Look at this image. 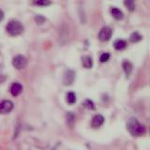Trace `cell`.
Segmentation results:
<instances>
[{
    "label": "cell",
    "instance_id": "obj_1",
    "mask_svg": "<svg viewBox=\"0 0 150 150\" xmlns=\"http://www.w3.org/2000/svg\"><path fill=\"white\" fill-rule=\"evenodd\" d=\"M128 129L133 136H142L145 133V127L136 118H130L128 122Z\"/></svg>",
    "mask_w": 150,
    "mask_h": 150
},
{
    "label": "cell",
    "instance_id": "obj_2",
    "mask_svg": "<svg viewBox=\"0 0 150 150\" xmlns=\"http://www.w3.org/2000/svg\"><path fill=\"white\" fill-rule=\"evenodd\" d=\"M6 30L9 35L18 36L23 31V26L22 23L17 20H11L8 23Z\"/></svg>",
    "mask_w": 150,
    "mask_h": 150
},
{
    "label": "cell",
    "instance_id": "obj_3",
    "mask_svg": "<svg viewBox=\"0 0 150 150\" xmlns=\"http://www.w3.org/2000/svg\"><path fill=\"white\" fill-rule=\"evenodd\" d=\"M26 64H27V60L23 55H17L12 60V65L17 69H22L23 68H25Z\"/></svg>",
    "mask_w": 150,
    "mask_h": 150
},
{
    "label": "cell",
    "instance_id": "obj_4",
    "mask_svg": "<svg viewBox=\"0 0 150 150\" xmlns=\"http://www.w3.org/2000/svg\"><path fill=\"white\" fill-rule=\"evenodd\" d=\"M112 34V30L109 26H104L101 28V30L98 33V39L101 41H107L111 39Z\"/></svg>",
    "mask_w": 150,
    "mask_h": 150
},
{
    "label": "cell",
    "instance_id": "obj_5",
    "mask_svg": "<svg viewBox=\"0 0 150 150\" xmlns=\"http://www.w3.org/2000/svg\"><path fill=\"white\" fill-rule=\"evenodd\" d=\"M13 107H14V104L12 101L3 100L2 102H0V114H2V115L8 114L9 112H11Z\"/></svg>",
    "mask_w": 150,
    "mask_h": 150
},
{
    "label": "cell",
    "instance_id": "obj_6",
    "mask_svg": "<svg viewBox=\"0 0 150 150\" xmlns=\"http://www.w3.org/2000/svg\"><path fill=\"white\" fill-rule=\"evenodd\" d=\"M75 79V72L71 69H67L63 76V83L65 86H69L71 84Z\"/></svg>",
    "mask_w": 150,
    "mask_h": 150
},
{
    "label": "cell",
    "instance_id": "obj_7",
    "mask_svg": "<svg viewBox=\"0 0 150 150\" xmlns=\"http://www.w3.org/2000/svg\"><path fill=\"white\" fill-rule=\"evenodd\" d=\"M103 123H104V117L101 115H96L92 119L91 126L94 129H98V128H100V127H101Z\"/></svg>",
    "mask_w": 150,
    "mask_h": 150
},
{
    "label": "cell",
    "instance_id": "obj_8",
    "mask_svg": "<svg viewBox=\"0 0 150 150\" xmlns=\"http://www.w3.org/2000/svg\"><path fill=\"white\" fill-rule=\"evenodd\" d=\"M23 91V86L19 83H14L11 86V93L12 96H18Z\"/></svg>",
    "mask_w": 150,
    "mask_h": 150
},
{
    "label": "cell",
    "instance_id": "obj_9",
    "mask_svg": "<svg viewBox=\"0 0 150 150\" xmlns=\"http://www.w3.org/2000/svg\"><path fill=\"white\" fill-rule=\"evenodd\" d=\"M82 64L86 69H91L93 66V60L90 56H83L82 57Z\"/></svg>",
    "mask_w": 150,
    "mask_h": 150
},
{
    "label": "cell",
    "instance_id": "obj_10",
    "mask_svg": "<svg viewBox=\"0 0 150 150\" xmlns=\"http://www.w3.org/2000/svg\"><path fill=\"white\" fill-rule=\"evenodd\" d=\"M111 13L114 18H115L116 20H121L123 19V12H122L119 8H111Z\"/></svg>",
    "mask_w": 150,
    "mask_h": 150
},
{
    "label": "cell",
    "instance_id": "obj_11",
    "mask_svg": "<svg viewBox=\"0 0 150 150\" xmlns=\"http://www.w3.org/2000/svg\"><path fill=\"white\" fill-rule=\"evenodd\" d=\"M123 69H124V71L127 75V77H129L131 71H132V64H131L129 61H124L123 62Z\"/></svg>",
    "mask_w": 150,
    "mask_h": 150
},
{
    "label": "cell",
    "instance_id": "obj_12",
    "mask_svg": "<svg viewBox=\"0 0 150 150\" xmlns=\"http://www.w3.org/2000/svg\"><path fill=\"white\" fill-rule=\"evenodd\" d=\"M127 46V42L123 40H116L114 43V47L116 50H123L126 48Z\"/></svg>",
    "mask_w": 150,
    "mask_h": 150
},
{
    "label": "cell",
    "instance_id": "obj_13",
    "mask_svg": "<svg viewBox=\"0 0 150 150\" xmlns=\"http://www.w3.org/2000/svg\"><path fill=\"white\" fill-rule=\"evenodd\" d=\"M141 40H142V36H141L138 32H133L132 34L130 35V37H129V40L131 41V42H138V41H140Z\"/></svg>",
    "mask_w": 150,
    "mask_h": 150
},
{
    "label": "cell",
    "instance_id": "obj_14",
    "mask_svg": "<svg viewBox=\"0 0 150 150\" xmlns=\"http://www.w3.org/2000/svg\"><path fill=\"white\" fill-rule=\"evenodd\" d=\"M67 101L70 104H73V103L76 101V95L73 92H69L67 94Z\"/></svg>",
    "mask_w": 150,
    "mask_h": 150
},
{
    "label": "cell",
    "instance_id": "obj_15",
    "mask_svg": "<svg viewBox=\"0 0 150 150\" xmlns=\"http://www.w3.org/2000/svg\"><path fill=\"white\" fill-rule=\"evenodd\" d=\"M124 5L129 9L130 11H133L135 9V3H134V1H132V0H126L124 2Z\"/></svg>",
    "mask_w": 150,
    "mask_h": 150
},
{
    "label": "cell",
    "instance_id": "obj_16",
    "mask_svg": "<svg viewBox=\"0 0 150 150\" xmlns=\"http://www.w3.org/2000/svg\"><path fill=\"white\" fill-rule=\"evenodd\" d=\"M75 119H76V117H75V115L72 114V112H68V115H67V123L69 126L73 125V123L75 122Z\"/></svg>",
    "mask_w": 150,
    "mask_h": 150
},
{
    "label": "cell",
    "instance_id": "obj_17",
    "mask_svg": "<svg viewBox=\"0 0 150 150\" xmlns=\"http://www.w3.org/2000/svg\"><path fill=\"white\" fill-rule=\"evenodd\" d=\"M109 58H110V54L109 53H103L100 55V62L104 63V62H107V61L109 60Z\"/></svg>",
    "mask_w": 150,
    "mask_h": 150
},
{
    "label": "cell",
    "instance_id": "obj_18",
    "mask_svg": "<svg viewBox=\"0 0 150 150\" xmlns=\"http://www.w3.org/2000/svg\"><path fill=\"white\" fill-rule=\"evenodd\" d=\"M83 105L86 106V108H88V109H90V110H93L94 108H95V106H94L93 101H92V100H86V101H84Z\"/></svg>",
    "mask_w": 150,
    "mask_h": 150
},
{
    "label": "cell",
    "instance_id": "obj_19",
    "mask_svg": "<svg viewBox=\"0 0 150 150\" xmlns=\"http://www.w3.org/2000/svg\"><path fill=\"white\" fill-rule=\"evenodd\" d=\"M35 20H36L37 23H39V25H41V23H43L45 22V18L43 16H41V15H37L36 18H35Z\"/></svg>",
    "mask_w": 150,
    "mask_h": 150
},
{
    "label": "cell",
    "instance_id": "obj_20",
    "mask_svg": "<svg viewBox=\"0 0 150 150\" xmlns=\"http://www.w3.org/2000/svg\"><path fill=\"white\" fill-rule=\"evenodd\" d=\"M35 4L36 5H42V6H46V5H50L51 4V2H49V1H37V2H35Z\"/></svg>",
    "mask_w": 150,
    "mask_h": 150
},
{
    "label": "cell",
    "instance_id": "obj_21",
    "mask_svg": "<svg viewBox=\"0 0 150 150\" xmlns=\"http://www.w3.org/2000/svg\"><path fill=\"white\" fill-rule=\"evenodd\" d=\"M3 19H4V12L2 9H0V22H1Z\"/></svg>",
    "mask_w": 150,
    "mask_h": 150
}]
</instances>
